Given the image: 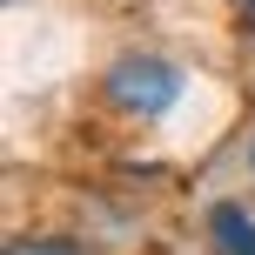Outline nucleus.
Returning <instances> with one entry per match:
<instances>
[{
	"label": "nucleus",
	"instance_id": "obj_1",
	"mask_svg": "<svg viewBox=\"0 0 255 255\" xmlns=\"http://www.w3.org/2000/svg\"><path fill=\"white\" fill-rule=\"evenodd\" d=\"M101 88H108V101H115L121 115L154 121V115H168V108L181 101V67L161 61V54H121L101 74Z\"/></svg>",
	"mask_w": 255,
	"mask_h": 255
},
{
	"label": "nucleus",
	"instance_id": "obj_2",
	"mask_svg": "<svg viewBox=\"0 0 255 255\" xmlns=\"http://www.w3.org/2000/svg\"><path fill=\"white\" fill-rule=\"evenodd\" d=\"M208 242H215V255H255V208L215 202L208 208Z\"/></svg>",
	"mask_w": 255,
	"mask_h": 255
},
{
	"label": "nucleus",
	"instance_id": "obj_3",
	"mask_svg": "<svg viewBox=\"0 0 255 255\" xmlns=\"http://www.w3.org/2000/svg\"><path fill=\"white\" fill-rule=\"evenodd\" d=\"M7 255H88V249L61 242V235H27V242H7Z\"/></svg>",
	"mask_w": 255,
	"mask_h": 255
},
{
	"label": "nucleus",
	"instance_id": "obj_4",
	"mask_svg": "<svg viewBox=\"0 0 255 255\" xmlns=\"http://www.w3.org/2000/svg\"><path fill=\"white\" fill-rule=\"evenodd\" d=\"M235 13H249V20H255V0H235Z\"/></svg>",
	"mask_w": 255,
	"mask_h": 255
}]
</instances>
